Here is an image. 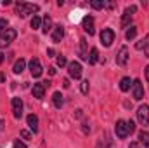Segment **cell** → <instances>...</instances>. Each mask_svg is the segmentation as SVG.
<instances>
[{"label": "cell", "instance_id": "52a82bcc", "mask_svg": "<svg viewBox=\"0 0 149 148\" xmlns=\"http://www.w3.org/2000/svg\"><path fill=\"white\" fill-rule=\"evenodd\" d=\"M10 105H12V113H14V117H16V118H21V117H23V101H21V98H12Z\"/></svg>", "mask_w": 149, "mask_h": 148}, {"label": "cell", "instance_id": "e575fe53", "mask_svg": "<svg viewBox=\"0 0 149 148\" xmlns=\"http://www.w3.org/2000/svg\"><path fill=\"white\" fill-rule=\"evenodd\" d=\"M81 115H83V111H81V110H76V113H74V117H78V118H80Z\"/></svg>", "mask_w": 149, "mask_h": 148}, {"label": "cell", "instance_id": "f1b7e54d", "mask_svg": "<svg viewBox=\"0 0 149 148\" xmlns=\"http://www.w3.org/2000/svg\"><path fill=\"white\" fill-rule=\"evenodd\" d=\"M66 65H68L66 58H64V56H59V58H57V66H61V68H63V66H66Z\"/></svg>", "mask_w": 149, "mask_h": 148}, {"label": "cell", "instance_id": "8992f818", "mask_svg": "<svg viewBox=\"0 0 149 148\" xmlns=\"http://www.w3.org/2000/svg\"><path fill=\"white\" fill-rule=\"evenodd\" d=\"M132 92H134V99H137V101H141L144 98V87H142V82L141 80H134Z\"/></svg>", "mask_w": 149, "mask_h": 148}, {"label": "cell", "instance_id": "3957f363", "mask_svg": "<svg viewBox=\"0 0 149 148\" xmlns=\"http://www.w3.org/2000/svg\"><path fill=\"white\" fill-rule=\"evenodd\" d=\"M114 131H116V136L120 138V140H125L130 132H128V125H127V120H118L116 122V127H114Z\"/></svg>", "mask_w": 149, "mask_h": 148}, {"label": "cell", "instance_id": "e0dca14e", "mask_svg": "<svg viewBox=\"0 0 149 148\" xmlns=\"http://www.w3.org/2000/svg\"><path fill=\"white\" fill-rule=\"evenodd\" d=\"M80 58H81V59H85V61H88V52H87V40H85V38H81V40H80Z\"/></svg>", "mask_w": 149, "mask_h": 148}, {"label": "cell", "instance_id": "7a4b0ae2", "mask_svg": "<svg viewBox=\"0 0 149 148\" xmlns=\"http://www.w3.org/2000/svg\"><path fill=\"white\" fill-rule=\"evenodd\" d=\"M16 37H17V32H16L14 28H7V30L0 35V49H2V47H7Z\"/></svg>", "mask_w": 149, "mask_h": 148}, {"label": "cell", "instance_id": "f35d334b", "mask_svg": "<svg viewBox=\"0 0 149 148\" xmlns=\"http://www.w3.org/2000/svg\"><path fill=\"white\" fill-rule=\"evenodd\" d=\"M128 148H141V147H139L137 143H130V147H128Z\"/></svg>", "mask_w": 149, "mask_h": 148}, {"label": "cell", "instance_id": "4fadbf2b", "mask_svg": "<svg viewBox=\"0 0 149 148\" xmlns=\"http://www.w3.org/2000/svg\"><path fill=\"white\" fill-rule=\"evenodd\" d=\"M45 84L43 82H40V84H33V98H37V99H42L43 98V94H45Z\"/></svg>", "mask_w": 149, "mask_h": 148}, {"label": "cell", "instance_id": "2e32d148", "mask_svg": "<svg viewBox=\"0 0 149 148\" xmlns=\"http://www.w3.org/2000/svg\"><path fill=\"white\" fill-rule=\"evenodd\" d=\"M135 47H137L139 51H142V49H144V54H146V56L149 58V35L144 38V40L137 42V44H135Z\"/></svg>", "mask_w": 149, "mask_h": 148}, {"label": "cell", "instance_id": "8d00e7d4", "mask_svg": "<svg viewBox=\"0 0 149 148\" xmlns=\"http://www.w3.org/2000/svg\"><path fill=\"white\" fill-rule=\"evenodd\" d=\"M47 54H49V56H54L56 52H54V49H47Z\"/></svg>", "mask_w": 149, "mask_h": 148}, {"label": "cell", "instance_id": "74e56055", "mask_svg": "<svg viewBox=\"0 0 149 148\" xmlns=\"http://www.w3.org/2000/svg\"><path fill=\"white\" fill-rule=\"evenodd\" d=\"M3 125H5V122H3V120H0V132L3 131Z\"/></svg>", "mask_w": 149, "mask_h": 148}, {"label": "cell", "instance_id": "ffe728a7", "mask_svg": "<svg viewBox=\"0 0 149 148\" xmlns=\"http://www.w3.org/2000/svg\"><path fill=\"white\" fill-rule=\"evenodd\" d=\"M52 101H54V106H56V108H61V106H63V103H64V99H63V94H61V92H54V96H52Z\"/></svg>", "mask_w": 149, "mask_h": 148}, {"label": "cell", "instance_id": "d590c367", "mask_svg": "<svg viewBox=\"0 0 149 148\" xmlns=\"http://www.w3.org/2000/svg\"><path fill=\"white\" fill-rule=\"evenodd\" d=\"M146 80H148V82H149V65H148V66H146Z\"/></svg>", "mask_w": 149, "mask_h": 148}, {"label": "cell", "instance_id": "4dcf8cb0", "mask_svg": "<svg viewBox=\"0 0 149 148\" xmlns=\"http://www.w3.org/2000/svg\"><path fill=\"white\" fill-rule=\"evenodd\" d=\"M19 134H21V138H23V140H31V134H30L28 131H24V129H23Z\"/></svg>", "mask_w": 149, "mask_h": 148}, {"label": "cell", "instance_id": "ba28073f", "mask_svg": "<svg viewBox=\"0 0 149 148\" xmlns=\"http://www.w3.org/2000/svg\"><path fill=\"white\" fill-rule=\"evenodd\" d=\"M68 72H70V77L71 78H80L81 77V65L78 63V61H73V63H70L68 65Z\"/></svg>", "mask_w": 149, "mask_h": 148}, {"label": "cell", "instance_id": "9c48e42d", "mask_svg": "<svg viewBox=\"0 0 149 148\" xmlns=\"http://www.w3.org/2000/svg\"><path fill=\"white\" fill-rule=\"evenodd\" d=\"M137 11V7L135 5H130V7H127L125 9V14H123V18H121V26H127L130 21H132V16H134V12Z\"/></svg>", "mask_w": 149, "mask_h": 148}, {"label": "cell", "instance_id": "60d3db41", "mask_svg": "<svg viewBox=\"0 0 149 148\" xmlns=\"http://www.w3.org/2000/svg\"><path fill=\"white\" fill-rule=\"evenodd\" d=\"M3 80H5V75H3V73H0V82H3Z\"/></svg>", "mask_w": 149, "mask_h": 148}, {"label": "cell", "instance_id": "30bf717a", "mask_svg": "<svg viewBox=\"0 0 149 148\" xmlns=\"http://www.w3.org/2000/svg\"><path fill=\"white\" fill-rule=\"evenodd\" d=\"M127 61H128V49H127V47H121V49L118 51V54H116V63H118L120 66H125Z\"/></svg>", "mask_w": 149, "mask_h": 148}, {"label": "cell", "instance_id": "d4e9b609", "mask_svg": "<svg viewBox=\"0 0 149 148\" xmlns=\"http://www.w3.org/2000/svg\"><path fill=\"white\" fill-rule=\"evenodd\" d=\"M40 25H42V19H40L38 16H33V19H31V28H33V30H38Z\"/></svg>", "mask_w": 149, "mask_h": 148}, {"label": "cell", "instance_id": "b9f144b4", "mask_svg": "<svg viewBox=\"0 0 149 148\" xmlns=\"http://www.w3.org/2000/svg\"><path fill=\"white\" fill-rule=\"evenodd\" d=\"M2 61H3V54L0 52V65H2Z\"/></svg>", "mask_w": 149, "mask_h": 148}, {"label": "cell", "instance_id": "7c38bea8", "mask_svg": "<svg viewBox=\"0 0 149 148\" xmlns=\"http://www.w3.org/2000/svg\"><path fill=\"white\" fill-rule=\"evenodd\" d=\"M83 30L88 33V35H94L95 30H94V18L92 16H85L83 18Z\"/></svg>", "mask_w": 149, "mask_h": 148}, {"label": "cell", "instance_id": "9a60e30c", "mask_svg": "<svg viewBox=\"0 0 149 148\" xmlns=\"http://www.w3.org/2000/svg\"><path fill=\"white\" fill-rule=\"evenodd\" d=\"M26 120H28V125H30V129H31L33 132H38V117H37V115L30 113V115L26 117Z\"/></svg>", "mask_w": 149, "mask_h": 148}, {"label": "cell", "instance_id": "1f68e13d", "mask_svg": "<svg viewBox=\"0 0 149 148\" xmlns=\"http://www.w3.org/2000/svg\"><path fill=\"white\" fill-rule=\"evenodd\" d=\"M12 148H26V145H24L23 141H19V140H17V141H14V145H12Z\"/></svg>", "mask_w": 149, "mask_h": 148}, {"label": "cell", "instance_id": "ab89813d", "mask_svg": "<svg viewBox=\"0 0 149 148\" xmlns=\"http://www.w3.org/2000/svg\"><path fill=\"white\" fill-rule=\"evenodd\" d=\"M49 73H50V75H56V68H49Z\"/></svg>", "mask_w": 149, "mask_h": 148}, {"label": "cell", "instance_id": "484cf974", "mask_svg": "<svg viewBox=\"0 0 149 148\" xmlns=\"http://www.w3.org/2000/svg\"><path fill=\"white\" fill-rule=\"evenodd\" d=\"M90 5H92L94 9H97V11H99V9H102V7H106V4H104V2H99V0H92V2H90Z\"/></svg>", "mask_w": 149, "mask_h": 148}, {"label": "cell", "instance_id": "44dd1931", "mask_svg": "<svg viewBox=\"0 0 149 148\" xmlns=\"http://www.w3.org/2000/svg\"><path fill=\"white\" fill-rule=\"evenodd\" d=\"M24 66H26V61L24 59H19V61H16L14 63V73H23V70H24Z\"/></svg>", "mask_w": 149, "mask_h": 148}, {"label": "cell", "instance_id": "8fae6325", "mask_svg": "<svg viewBox=\"0 0 149 148\" xmlns=\"http://www.w3.org/2000/svg\"><path fill=\"white\" fill-rule=\"evenodd\" d=\"M30 72H31V75L33 77H40L42 75V65H40V61H38L37 58H33L31 61H30Z\"/></svg>", "mask_w": 149, "mask_h": 148}, {"label": "cell", "instance_id": "7402d4cb", "mask_svg": "<svg viewBox=\"0 0 149 148\" xmlns=\"http://www.w3.org/2000/svg\"><path fill=\"white\" fill-rule=\"evenodd\" d=\"M139 140H141V143L144 145V148H149V132L141 131V132H139Z\"/></svg>", "mask_w": 149, "mask_h": 148}, {"label": "cell", "instance_id": "cb8c5ba5", "mask_svg": "<svg viewBox=\"0 0 149 148\" xmlns=\"http://www.w3.org/2000/svg\"><path fill=\"white\" fill-rule=\"evenodd\" d=\"M135 35H137V26H130V28L127 30V33H125L127 40H132V38H135Z\"/></svg>", "mask_w": 149, "mask_h": 148}, {"label": "cell", "instance_id": "603a6c76", "mask_svg": "<svg viewBox=\"0 0 149 148\" xmlns=\"http://www.w3.org/2000/svg\"><path fill=\"white\" fill-rule=\"evenodd\" d=\"M52 30V21H50V18L49 16H45V19H43V28H42V32L43 33H49Z\"/></svg>", "mask_w": 149, "mask_h": 148}, {"label": "cell", "instance_id": "83f0119b", "mask_svg": "<svg viewBox=\"0 0 149 148\" xmlns=\"http://www.w3.org/2000/svg\"><path fill=\"white\" fill-rule=\"evenodd\" d=\"M80 89H81L83 94H87V92H88V80H83V82L80 84Z\"/></svg>", "mask_w": 149, "mask_h": 148}, {"label": "cell", "instance_id": "277c9868", "mask_svg": "<svg viewBox=\"0 0 149 148\" xmlns=\"http://www.w3.org/2000/svg\"><path fill=\"white\" fill-rule=\"evenodd\" d=\"M101 42H102L104 47H109L113 42H114V32H113L111 28H104L101 32Z\"/></svg>", "mask_w": 149, "mask_h": 148}, {"label": "cell", "instance_id": "f546056e", "mask_svg": "<svg viewBox=\"0 0 149 148\" xmlns=\"http://www.w3.org/2000/svg\"><path fill=\"white\" fill-rule=\"evenodd\" d=\"M127 125H128V132L132 134V132L135 131V124H134V120H128V122H127Z\"/></svg>", "mask_w": 149, "mask_h": 148}, {"label": "cell", "instance_id": "ac0fdd59", "mask_svg": "<svg viewBox=\"0 0 149 148\" xmlns=\"http://www.w3.org/2000/svg\"><path fill=\"white\" fill-rule=\"evenodd\" d=\"M97 61H99V51H97L95 47H92L90 52H88V63H90V65H95Z\"/></svg>", "mask_w": 149, "mask_h": 148}, {"label": "cell", "instance_id": "4316f807", "mask_svg": "<svg viewBox=\"0 0 149 148\" xmlns=\"http://www.w3.org/2000/svg\"><path fill=\"white\" fill-rule=\"evenodd\" d=\"M7 25H9V21H7L5 18H2V19H0V33H3V32L7 30Z\"/></svg>", "mask_w": 149, "mask_h": 148}, {"label": "cell", "instance_id": "5b68a950", "mask_svg": "<svg viewBox=\"0 0 149 148\" xmlns=\"http://www.w3.org/2000/svg\"><path fill=\"white\" fill-rule=\"evenodd\" d=\"M137 120H139L142 125H148L149 124V106L148 105L139 106V110H137Z\"/></svg>", "mask_w": 149, "mask_h": 148}, {"label": "cell", "instance_id": "d6986e66", "mask_svg": "<svg viewBox=\"0 0 149 148\" xmlns=\"http://www.w3.org/2000/svg\"><path fill=\"white\" fill-rule=\"evenodd\" d=\"M132 84H134V82H132L128 77H123V78L120 80V89H121L123 92H127V91L130 89V85H132Z\"/></svg>", "mask_w": 149, "mask_h": 148}, {"label": "cell", "instance_id": "836d02e7", "mask_svg": "<svg viewBox=\"0 0 149 148\" xmlns=\"http://www.w3.org/2000/svg\"><path fill=\"white\" fill-rule=\"evenodd\" d=\"M70 85H71V84H70V80H68V78H64V80H63V87H64V89H68Z\"/></svg>", "mask_w": 149, "mask_h": 148}, {"label": "cell", "instance_id": "6da1fadb", "mask_svg": "<svg viewBox=\"0 0 149 148\" xmlns=\"http://www.w3.org/2000/svg\"><path fill=\"white\" fill-rule=\"evenodd\" d=\"M37 11H38V5H35V4H26V2L16 4V14L21 16V18H26L28 14H33Z\"/></svg>", "mask_w": 149, "mask_h": 148}, {"label": "cell", "instance_id": "5bb4252c", "mask_svg": "<svg viewBox=\"0 0 149 148\" xmlns=\"http://www.w3.org/2000/svg\"><path fill=\"white\" fill-rule=\"evenodd\" d=\"M64 37V28H63V25H57V26H54V32H52V40L56 42V44H59L61 40Z\"/></svg>", "mask_w": 149, "mask_h": 148}, {"label": "cell", "instance_id": "d6a6232c", "mask_svg": "<svg viewBox=\"0 0 149 148\" xmlns=\"http://www.w3.org/2000/svg\"><path fill=\"white\" fill-rule=\"evenodd\" d=\"M81 125H83V127H81V129H83V132H90V125H88V122H83Z\"/></svg>", "mask_w": 149, "mask_h": 148}]
</instances>
